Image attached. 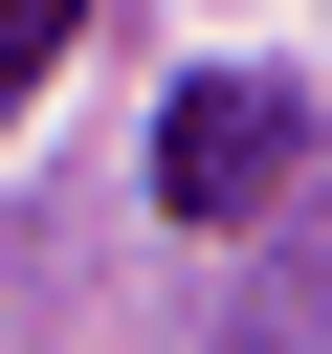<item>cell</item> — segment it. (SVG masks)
I'll list each match as a JSON object with an SVG mask.
<instances>
[{
    "mask_svg": "<svg viewBox=\"0 0 332 354\" xmlns=\"http://www.w3.org/2000/svg\"><path fill=\"white\" fill-rule=\"evenodd\" d=\"M288 155H310V111H288V88H243V66H199V88L155 111V199H177V221H266V199H288Z\"/></svg>",
    "mask_w": 332,
    "mask_h": 354,
    "instance_id": "1",
    "label": "cell"
},
{
    "mask_svg": "<svg viewBox=\"0 0 332 354\" xmlns=\"http://www.w3.org/2000/svg\"><path fill=\"white\" fill-rule=\"evenodd\" d=\"M66 44H89V0H0V111H22V88L66 66Z\"/></svg>",
    "mask_w": 332,
    "mask_h": 354,
    "instance_id": "2",
    "label": "cell"
}]
</instances>
